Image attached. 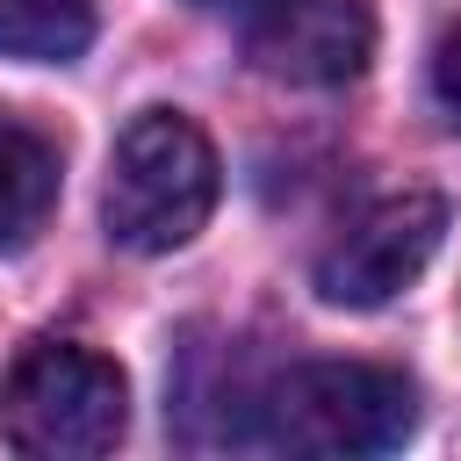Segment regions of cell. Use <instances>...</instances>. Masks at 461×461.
Returning <instances> with one entry per match:
<instances>
[{
	"mask_svg": "<svg viewBox=\"0 0 461 461\" xmlns=\"http://www.w3.org/2000/svg\"><path fill=\"white\" fill-rule=\"evenodd\" d=\"M411 425H418V389L396 367H375V360H303V367L274 375L252 396L238 439H252L267 454L346 461V454L403 447Z\"/></svg>",
	"mask_w": 461,
	"mask_h": 461,
	"instance_id": "cell-1",
	"label": "cell"
},
{
	"mask_svg": "<svg viewBox=\"0 0 461 461\" xmlns=\"http://www.w3.org/2000/svg\"><path fill=\"white\" fill-rule=\"evenodd\" d=\"M216 144L180 108H144L108 151L101 223L122 252H180L216 209Z\"/></svg>",
	"mask_w": 461,
	"mask_h": 461,
	"instance_id": "cell-2",
	"label": "cell"
},
{
	"mask_svg": "<svg viewBox=\"0 0 461 461\" xmlns=\"http://www.w3.org/2000/svg\"><path fill=\"white\" fill-rule=\"evenodd\" d=\"M130 425V382L108 353L36 339L0 375V432L36 461H94Z\"/></svg>",
	"mask_w": 461,
	"mask_h": 461,
	"instance_id": "cell-3",
	"label": "cell"
},
{
	"mask_svg": "<svg viewBox=\"0 0 461 461\" xmlns=\"http://www.w3.org/2000/svg\"><path fill=\"white\" fill-rule=\"evenodd\" d=\"M439 230H447V202L425 187L367 202L317 252V295L331 310H382L396 288H411L425 274V259L439 252Z\"/></svg>",
	"mask_w": 461,
	"mask_h": 461,
	"instance_id": "cell-4",
	"label": "cell"
},
{
	"mask_svg": "<svg viewBox=\"0 0 461 461\" xmlns=\"http://www.w3.org/2000/svg\"><path fill=\"white\" fill-rule=\"evenodd\" d=\"M245 14V43L259 72L288 86H346L375 58V7L367 0H230Z\"/></svg>",
	"mask_w": 461,
	"mask_h": 461,
	"instance_id": "cell-5",
	"label": "cell"
},
{
	"mask_svg": "<svg viewBox=\"0 0 461 461\" xmlns=\"http://www.w3.org/2000/svg\"><path fill=\"white\" fill-rule=\"evenodd\" d=\"M50 202H58V144L22 122H0V252L29 245Z\"/></svg>",
	"mask_w": 461,
	"mask_h": 461,
	"instance_id": "cell-6",
	"label": "cell"
},
{
	"mask_svg": "<svg viewBox=\"0 0 461 461\" xmlns=\"http://www.w3.org/2000/svg\"><path fill=\"white\" fill-rule=\"evenodd\" d=\"M94 43V0H0V58L72 65Z\"/></svg>",
	"mask_w": 461,
	"mask_h": 461,
	"instance_id": "cell-7",
	"label": "cell"
},
{
	"mask_svg": "<svg viewBox=\"0 0 461 461\" xmlns=\"http://www.w3.org/2000/svg\"><path fill=\"white\" fill-rule=\"evenodd\" d=\"M432 94H439V108L461 122V22L439 36V50H432Z\"/></svg>",
	"mask_w": 461,
	"mask_h": 461,
	"instance_id": "cell-8",
	"label": "cell"
}]
</instances>
